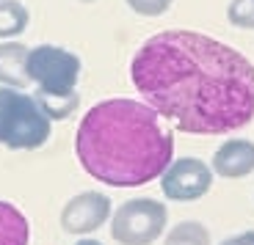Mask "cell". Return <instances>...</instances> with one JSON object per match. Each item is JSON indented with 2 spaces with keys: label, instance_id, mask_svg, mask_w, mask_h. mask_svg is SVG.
Instances as JSON below:
<instances>
[{
  "label": "cell",
  "instance_id": "1",
  "mask_svg": "<svg viewBox=\"0 0 254 245\" xmlns=\"http://www.w3.org/2000/svg\"><path fill=\"white\" fill-rule=\"evenodd\" d=\"M133 86L158 116L193 135H224L254 119V63L196 31H163L135 52Z\"/></svg>",
  "mask_w": 254,
  "mask_h": 245
},
{
  "label": "cell",
  "instance_id": "2",
  "mask_svg": "<svg viewBox=\"0 0 254 245\" xmlns=\"http://www.w3.org/2000/svg\"><path fill=\"white\" fill-rule=\"evenodd\" d=\"M75 154L86 174L111 188L160 179L174 157V135L146 102L105 99L83 116Z\"/></svg>",
  "mask_w": 254,
  "mask_h": 245
},
{
  "label": "cell",
  "instance_id": "3",
  "mask_svg": "<svg viewBox=\"0 0 254 245\" xmlns=\"http://www.w3.org/2000/svg\"><path fill=\"white\" fill-rule=\"evenodd\" d=\"M50 138V119L36 97L19 88L0 86V146L6 149H39Z\"/></svg>",
  "mask_w": 254,
  "mask_h": 245
},
{
  "label": "cell",
  "instance_id": "4",
  "mask_svg": "<svg viewBox=\"0 0 254 245\" xmlns=\"http://www.w3.org/2000/svg\"><path fill=\"white\" fill-rule=\"evenodd\" d=\"M77 75H80V58L75 52L56 47V44H39L28 55V80L36 83L33 97H72L77 94Z\"/></svg>",
  "mask_w": 254,
  "mask_h": 245
},
{
  "label": "cell",
  "instance_id": "5",
  "mask_svg": "<svg viewBox=\"0 0 254 245\" xmlns=\"http://www.w3.org/2000/svg\"><path fill=\"white\" fill-rule=\"evenodd\" d=\"M166 204L158 198H130L114 212L111 234L119 245H152L166 232Z\"/></svg>",
  "mask_w": 254,
  "mask_h": 245
},
{
  "label": "cell",
  "instance_id": "6",
  "mask_svg": "<svg viewBox=\"0 0 254 245\" xmlns=\"http://www.w3.org/2000/svg\"><path fill=\"white\" fill-rule=\"evenodd\" d=\"M213 185V168L199 157L172 160V165L160 176V188L172 201H196Z\"/></svg>",
  "mask_w": 254,
  "mask_h": 245
},
{
  "label": "cell",
  "instance_id": "7",
  "mask_svg": "<svg viewBox=\"0 0 254 245\" xmlns=\"http://www.w3.org/2000/svg\"><path fill=\"white\" fill-rule=\"evenodd\" d=\"M108 218H111V198L105 193H97V190L75 196L61 209V226L66 234L97 232Z\"/></svg>",
  "mask_w": 254,
  "mask_h": 245
},
{
  "label": "cell",
  "instance_id": "8",
  "mask_svg": "<svg viewBox=\"0 0 254 245\" xmlns=\"http://www.w3.org/2000/svg\"><path fill=\"white\" fill-rule=\"evenodd\" d=\"M254 171V144L246 138L227 141L213 154V174L224 179H241Z\"/></svg>",
  "mask_w": 254,
  "mask_h": 245
},
{
  "label": "cell",
  "instance_id": "9",
  "mask_svg": "<svg viewBox=\"0 0 254 245\" xmlns=\"http://www.w3.org/2000/svg\"><path fill=\"white\" fill-rule=\"evenodd\" d=\"M28 55L31 47L22 42H3L0 44V83L8 88H22L28 86Z\"/></svg>",
  "mask_w": 254,
  "mask_h": 245
},
{
  "label": "cell",
  "instance_id": "10",
  "mask_svg": "<svg viewBox=\"0 0 254 245\" xmlns=\"http://www.w3.org/2000/svg\"><path fill=\"white\" fill-rule=\"evenodd\" d=\"M31 226L14 204L0 201V245H28Z\"/></svg>",
  "mask_w": 254,
  "mask_h": 245
},
{
  "label": "cell",
  "instance_id": "11",
  "mask_svg": "<svg viewBox=\"0 0 254 245\" xmlns=\"http://www.w3.org/2000/svg\"><path fill=\"white\" fill-rule=\"evenodd\" d=\"M28 8L19 0H0V39H11L28 28Z\"/></svg>",
  "mask_w": 254,
  "mask_h": 245
},
{
  "label": "cell",
  "instance_id": "12",
  "mask_svg": "<svg viewBox=\"0 0 254 245\" xmlns=\"http://www.w3.org/2000/svg\"><path fill=\"white\" fill-rule=\"evenodd\" d=\"M166 245H210V232L196 220H183L166 234Z\"/></svg>",
  "mask_w": 254,
  "mask_h": 245
},
{
  "label": "cell",
  "instance_id": "13",
  "mask_svg": "<svg viewBox=\"0 0 254 245\" xmlns=\"http://www.w3.org/2000/svg\"><path fill=\"white\" fill-rule=\"evenodd\" d=\"M227 19L235 28L254 31V0H232L227 6Z\"/></svg>",
  "mask_w": 254,
  "mask_h": 245
},
{
  "label": "cell",
  "instance_id": "14",
  "mask_svg": "<svg viewBox=\"0 0 254 245\" xmlns=\"http://www.w3.org/2000/svg\"><path fill=\"white\" fill-rule=\"evenodd\" d=\"M174 0H127V6L141 17H160L172 8Z\"/></svg>",
  "mask_w": 254,
  "mask_h": 245
},
{
  "label": "cell",
  "instance_id": "15",
  "mask_svg": "<svg viewBox=\"0 0 254 245\" xmlns=\"http://www.w3.org/2000/svg\"><path fill=\"white\" fill-rule=\"evenodd\" d=\"M221 245H254V232H241V234H235V237L224 240Z\"/></svg>",
  "mask_w": 254,
  "mask_h": 245
},
{
  "label": "cell",
  "instance_id": "16",
  "mask_svg": "<svg viewBox=\"0 0 254 245\" xmlns=\"http://www.w3.org/2000/svg\"><path fill=\"white\" fill-rule=\"evenodd\" d=\"M75 245H102V243H97V240H77Z\"/></svg>",
  "mask_w": 254,
  "mask_h": 245
}]
</instances>
